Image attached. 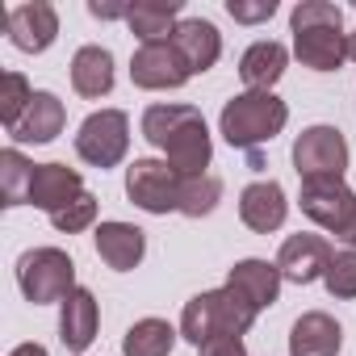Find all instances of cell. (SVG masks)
<instances>
[{
	"label": "cell",
	"mask_w": 356,
	"mask_h": 356,
	"mask_svg": "<svg viewBox=\"0 0 356 356\" xmlns=\"http://www.w3.org/2000/svg\"><path fill=\"white\" fill-rule=\"evenodd\" d=\"M9 356H47V348H42V343H17Z\"/></svg>",
	"instance_id": "33"
},
{
	"label": "cell",
	"mask_w": 356,
	"mask_h": 356,
	"mask_svg": "<svg viewBox=\"0 0 356 356\" xmlns=\"http://www.w3.org/2000/svg\"><path fill=\"white\" fill-rule=\"evenodd\" d=\"M80 193H88V189H84V181H80L76 168H67V163H38V168H34L30 206L55 214V210H63L67 202H76Z\"/></svg>",
	"instance_id": "14"
},
{
	"label": "cell",
	"mask_w": 356,
	"mask_h": 356,
	"mask_svg": "<svg viewBox=\"0 0 356 356\" xmlns=\"http://www.w3.org/2000/svg\"><path fill=\"white\" fill-rule=\"evenodd\" d=\"M343 243H348V248H352V252H356V227H352V231H348V239H343Z\"/></svg>",
	"instance_id": "35"
},
{
	"label": "cell",
	"mask_w": 356,
	"mask_h": 356,
	"mask_svg": "<svg viewBox=\"0 0 356 356\" xmlns=\"http://www.w3.org/2000/svg\"><path fill=\"white\" fill-rule=\"evenodd\" d=\"M289 122V105L273 92H239L222 105V138L239 151H260V143H273Z\"/></svg>",
	"instance_id": "4"
},
{
	"label": "cell",
	"mask_w": 356,
	"mask_h": 356,
	"mask_svg": "<svg viewBox=\"0 0 356 356\" xmlns=\"http://www.w3.org/2000/svg\"><path fill=\"white\" fill-rule=\"evenodd\" d=\"M348 59H356V30L348 34Z\"/></svg>",
	"instance_id": "34"
},
{
	"label": "cell",
	"mask_w": 356,
	"mask_h": 356,
	"mask_svg": "<svg viewBox=\"0 0 356 356\" xmlns=\"http://www.w3.org/2000/svg\"><path fill=\"white\" fill-rule=\"evenodd\" d=\"M176 17H181V0H138V5H130L126 26L147 47V42H168L176 34V26H181Z\"/></svg>",
	"instance_id": "22"
},
{
	"label": "cell",
	"mask_w": 356,
	"mask_h": 356,
	"mask_svg": "<svg viewBox=\"0 0 356 356\" xmlns=\"http://www.w3.org/2000/svg\"><path fill=\"white\" fill-rule=\"evenodd\" d=\"M197 352H202V356H248V348H243V339H239V335H218V339L202 343Z\"/></svg>",
	"instance_id": "31"
},
{
	"label": "cell",
	"mask_w": 356,
	"mask_h": 356,
	"mask_svg": "<svg viewBox=\"0 0 356 356\" xmlns=\"http://www.w3.org/2000/svg\"><path fill=\"white\" fill-rule=\"evenodd\" d=\"M339 348H343V331L323 310L302 314L289 331V356H339Z\"/></svg>",
	"instance_id": "17"
},
{
	"label": "cell",
	"mask_w": 356,
	"mask_h": 356,
	"mask_svg": "<svg viewBox=\"0 0 356 356\" xmlns=\"http://www.w3.org/2000/svg\"><path fill=\"white\" fill-rule=\"evenodd\" d=\"M147 252V235L130 222H101L97 227V256L113 273H130Z\"/></svg>",
	"instance_id": "18"
},
{
	"label": "cell",
	"mask_w": 356,
	"mask_h": 356,
	"mask_svg": "<svg viewBox=\"0 0 356 356\" xmlns=\"http://www.w3.org/2000/svg\"><path fill=\"white\" fill-rule=\"evenodd\" d=\"M285 214H289V202H285V189L277 181H256V185H248L239 193V218L256 235L277 231L285 222Z\"/></svg>",
	"instance_id": "13"
},
{
	"label": "cell",
	"mask_w": 356,
	"mask_h": 356,
	"mask_svg": "<svg viewBox=\"0 0 356 356\" xmlns=\"http://www.w3.org/2000/svg\"><path fill=\"white\" fill-rule=\"evenodd\" d=\"M51 222H55V231H63V235L88 231V227L97 222V197H92V193H80L76 202H67L63 210H55Z\"/></svg>",
	"instance_id": "28"
},
{
	"label": "cell",
	"mask_w": 356,
	"mask_h": 356,
	"mask_svg": "<svg viewBox=\"0 0 356 356\" xmlns=\"http://www.w3.org/2000/svg\"><path fill=\"white\" fill-rule=\"evenodd\" d=\"M181 189H185V176L168 159H134L126 168V197L147 214L181 210Z\"/></svg>",
	"instance_id": "7"
},
{
	"label": "cell",
	"mask_w": 356,
	"mask_h": 356,
	"mask_svg": "<svg viewBox=\"0 0 356 356\" xmlns=\"http://www.w3.org/2000/svg\"><path fill=\"white\" fill-rule=\"evenodd\" d=\"M143 138L163 151V159L181 176H206L214 143L206 130L202 109L193 105H147L143 109Z\"/></svg>",
	"instance_id": "1"
},
{
	"label": "cell",
	"mask_w": 356,
	"mask_h": 356,
	"mask_svg": "<svg viewBox=\"0 0 356 356\" xmlns=\"http://www.w3.org/2000/svg\"><path fill=\"white\" fill-rule=\"evenodd\" d=\"M72 88L88 101L105 97L113 88V55L105 47H80L72 55Z\"/></svg>",
	"instance_id": "23"
},
{
	"label": "cell",
	"mask_w": 356,
	"mask_h": 356,
	"mask_svg": "<svg viewBox=\"0 0 356 356\" xmlns=\"http://www.w3.org/2000/svg\"><path fill=\"white\" fill-rule=\"evenodd\" d=\"M30 101H34V88H30V80L22 72H5V76H0V122H5L9 130L26 118Z\"/></svg>",
	"instance_id": "27"
},
{
	"label": "cell",
	"mask_w": 356,
	"mask_h": 356,
	"mask_svg": "<svg viewBox=\"0 0 356 356\" xmlns=\"http://www.w3.org/2000/svg\"><path fill=\"white\" fill-rule=\"evenodd\" d=\"M130 147V118L122 109H97L80 122L76 134V155L92 168H113L126 159Z\"/></svg>",
	"instance_id": "8"
},
{
	"label": "cell",
	"mask_w": 356,
	"mask_h": 356,
	"mask_svg": "<svg viewBox=\"0 0 356 356\" xmlns=\"http://www.w3.org/2000/svg\"><path fill=\"white\" fill-rule=\"evenodd\" d=\"M63 122H67V109L55 92H34L26 118L9 130L17 143H55L63 134Z\"/></svg>",
	"instance_id": "19"
},
{
	"label": "cell",
	"mask_w": 356,
	"mask_h": 356,
	"mask_svg": "<svg viewBox=\"0 0 356 356\" xmlns=\"http://www.w3.org/2000/svg\"><path fill=\"white\" fill-rule=\"evenodd\" d=\"M256 314H260V310H256L243 293H235L231 285L206 289V293H197V298L185 302L181 335H185L193 348H202V343H210V339H218V335H243V331H252Z\"/></svg>",
	"instance_id": "3"
},
{
	"label": "cell",
	"mask_w": 356,
	"mask_h": 356,
	"mask_svg": "<svg viewBox=\"0 0 356 356\" xmlns=\"http://www.w3.org/2000/svg\"><path fill=\"white\" fill-rule=\"evenodd\" d=\"M5 30H9V42L26 55H38L55 42L59 34V13L47 0H34V5H17L5 13Z\"/></svg>",
	"instance_id": "11"
},
{
	"label": "cell",
	"mask_w": 356,
	"mask_h": 356,
	"mask_svg": "<svg viewBox=\"0 0 356 356\" xmlns=\"http://www.w3.org/2000/svg\"><path fill=\"white\" fill-rule=\"evenodd\" d=\"M293 168L302 181L314 176H343L348 172V138L335 126H310L293 143Z\"/></svg>",
	"instance_id": "9"
},
{
	"label": "cell",
	"mask_w": 356,
	"mask_h": 356,
	"mask_svg": "<svg viewBox=\"0 0 356 356\" xmlns=\"http://www.w3.org/2000/svg\"><path fill=\"white\" fill-rule=\"evenodd\" d=\"M323 281H327L331 298H356V252L352 248L335 252L331 264H327V273H323Z\"/></svg>",
	"instance_id": "29"
},
{
	"label": "cell",
	"mask_w": 356,
	"mask_h": 356,
	"mask_svg": "<svg viewBox=\"0 0 356 356\" xmlns=\"http://www.w3.org/2000/svg\"><path fill=\"white\" fill-rule=\"evenodd\" d=\"M218 197H222V181L218 176H185V189H181V214L185 218H206V214H214V206H218Z\"/></svg>",
	"instance_id": "26"
},
{
	"label": "cell",
	"mask_w": 356,
	"mask_h": 356,
	"mask_svg": "<svg viewBox=\"0 0 356 356\" xmlns=\"http://www.w3.org/2000/svg\"><path fill=\"white\" fill-rule=\"evenodd\" d=\"M97 323H101V306L88 289H72L63 298V314H59V339L67 352H84L97 339Z\"/></svg>",
	"instance_id": "16"
},
{
	"label": "cell",
	"mask_w": 356,
	"mask_h": 356,
	"mask_svg": "<svg viewBox=\"0 0 356 356\" xmlns=\"http://www.w3.org/2000/svg\"><path fill=\"white\" fill-rule=\"evenodd\" d=\"M17 285L22 293L34 302V306H47V302H63L76 285V264L67 252L59 248H34L17 260Z\"/></svg>",
	"instance_id": "5"
},
{
	"label": "cell",
	"mask_w": 356,
	"mask_h": 356,
	"mask_svg": "<svg viewBox=\"0 0 356 356\" xmlns=\"http://www.w3.org/2000/svg\"><path fill=\"white\" fill-rule=\"evenodd\" d=\"M285 63H289V51H285L281 42L264 38V42H252V47L243 51L239 76H243V84H248L252 92H273V84L285 76Z\"/></svg>",
	"instance_id": "21"
},
{
	"label": "cell",
	"mask_w": 356,
	"mask_h": 356,
	"mask_svg": "<svg viewBox=\"0 0 356 356\" xmlns=\"http://www.w3.org/2000/svg\"><path fill=\"white\" fill-rule=\"evenodd\" d=\"M189 76H193V72H189V63L181 59V51L172 47V38H168V42H147V47H138L134 59H130V80H134L138 88H151V92H159V88H181Z\"/></svg>",
	"instance_id": "10"
},
{
	"label": "cell",
	"mask_w": 356,
	"mask_h": 356,
	"mask_svg": "<svg viewBox=\"0 0 356 356\" xmlns=\"http://www.w3.org/2000/svg\"><path fill=\"white\" fill-rule=\"evenodd\" d=\"M227 13L243 26H256V22H268L277 13V0H227Z\"/></svg>",
	"instance_id": "30"
},
{
	"label": "cell",
	"mask_w": 356,
	"mask_h": 356,
	"mask_svg": "<svg viewBox=\"0 0 356 356\" xmlns=\"http://www.w3.org/2000/svg\"><path fill=\"white\" fill-rule=\"evenodd\" d=\"M172 348H176V331L163 318H138L122 339L126 356H168Z\"/></svg>",
	"instance_id": "25"
},
{
	"label": "cell",
	"mask_w": 356,
	"mask_h": 356,
	"mask_svg": "<svg viewBox=\"0 0 356 356\" xmlns=\"http://www.w3.org/2000/svg\"><path fill=\"white\" fill-rule=\"evenodd\" d=\"M331 256H335V252H331V243H327L323 235L302 231V235H289V239L281 243L277 268H281L285 281H293V285H310V281H318V277L327 273Z\"/></svg>",
	"instance_id": "12"
},
{
	"label": "cell",
	"mask_w": 356,
	"mask_h": 356,
	"mask_svg": "<svg viewBox=\"0 0 356 356\" xmlns=\"http://www.w3.org/2000/svg\"><path fill=\"white\" fill-rule=\"evenodd\" d=\"M34 168L17 147H9L0 155V206H22L30 202V185H34Z\"/></svg>",
	"instance_id": "24"
},
{
	"label": "cell",
	"mask_w": 356,
	"mask_h": 356,
	"mask_svg": "<svg viewBox=\"0 0 356 356\" xmlns=\"http://www.w3.org/2000/svg\"><path fill=\"white\" fill-rule=\"evenodd\" d=\"M172 47L181 51V59H185L189 72L197 76V72H210V67L218 63V55H222V34L214 30V22H206V17H189V22L176 26Z\"/></svg>",
	"instance_id": "15"
},
{
	"label": "cell",
	"mask_w": 356,
	"mask_h": 356,
	"mask_svg": "<svg viewBox=\"0 0 356 356\" xmlns=\"http://www.w3.org/2000/svg\"><path fill=\"white\" fill-rule=\"evenodd\" d=\"M88 13L101 17V22H113V17H130V5H101V0H92Z\"/></svg>",
	"instance_id": "32"
},
{
	"label": "cell",
	"mask_w": 356,
	"mask_h": 356,
	"mask_svg": "<svg viewBox=\"0 0 356 356\" xmlns=\"http://www.w3.org/2000/svg\"><path fill=\"white\" fill-rule=\"evenodd\" d=\"M281 268L277 264H268V260H239L231 273H227V285L235 289V293H243L256 310H264V306H273L277 302V293H281Z\"/></svg>",
	"instance_id": "20"
},
{
	"label": "cell",
	"mask_w": 356,
	"mask_h": 356,
	"mask_svg": "<svg viewBox=\"0 0 356 356\" xmlns=\"http://www.w3.org/2000/svg\"><path fill=\"white\" fill-rule=\"evenodd\" d=\"M302 214L310 222H318L323 231H331L335 239H348V231L356 227V193L343 185V176H314L302 181Z\"/></svg>",
	"instance_id": "6"
},
{
	"label": "cell",
	"mask_w": 356,
	"mask_h": 356,
	"mask_svg": "<svg viewBox=\"0 0 356 356\" xmlns=\"http://www.w3.org/2000/svg\"><path fill=\"white\" fill-rule=\"evenodd\" d=\"M293 30V55L310 72H339L348 59V34H343V13L331 0H302L289 13Z\"/></svg>",
	"instance_id": "2"
}]
</instances>
